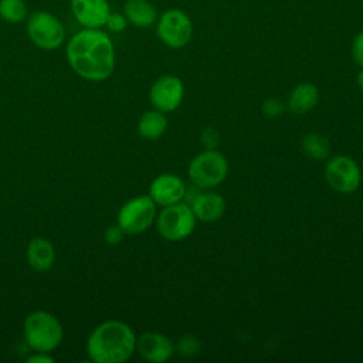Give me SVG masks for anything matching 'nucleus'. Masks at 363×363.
Segmentation results:
<instances>
[{"label":"nucleus","mask_w":363,"mask_h":363,"mask_svg":"<svg viewBox=\"0 0 363 363\" xmlns=\"http://www.w3.org/2000/svg\"><path fill=\"white\" fill-rule=\"evenodd\" d=\"M65 55L72 71L92 82L109 78L115 69V47L101 28H82L67 44Z\"/></svg>","instance_id":"nucleus-1"},{"label":"nucleus","mask_w":363,"mask_h":363,"mask_svg":"<svg viewBox=\"0 0 363 363\" xmlns=\"http://www.w3.org/2000/svg\"><path fill=\"white\" fill-rule=\"evenodd\" d=\"M27 261L37 272H45L55 262V248L52 242L41 235L33 237L27 245Z\"/></svg>","instance_id":"nucleus-15"},{"label":"nucleus","mask_w":363,"mask_h":363,"mask_svg":"<svg viewBox=\"0 0 363 363\" xmlns=\"http://www.w3.org/2000/svg\"><path fill=\"white\" fill-rule=\"evenodd\" d=\"M0 17L6 23L18 24L27 18L24 0H0Z\"/></svg>","instance_id":"nucleus-20"},{"label":"nucleus","mask_w":363,"mask_h":363,"mask_svg":"<svg viewBox=\"0 0 363 363\" xmlns=\"http://www.w3.org/2000/svg\"><path fill=\"white\" fill-rule=\"evenodd\" d=\"M156 207L149 194L132 197L119 208L116 224L125 234H140L155 223L157 216Z\"/></svg>","instance_id":"nucleus-6"},{"label":"nucleus","mask_w":363,"mask_h":363,"mask_svg":"<svg viewBox=\"0 0 363 363\" xmlns=\"http://www.w3.org/2000/svg\"><path fill=\"white\" fill-rule=\"evenodd\" d=\"M285 111L284 104L277 98H268L262 102V113L268 118H277L281 116Z\"/></svg>","instance_id":"nucleus-22"},{"label":"nucleus","mask_w":363,"mask_h":363,"mask_svg":"<svg viewBox=\"0 0 363 363\" xmlns=\"http://www.w3.org/2000/svg\"><path fill=\"white\" fill-rule=\"evenodd\" d=\"M155 223L162 238L167 241H182L193 234L197 218L190 204L179 201L163 207L156 216Z\"/></svg>","instance_id":"nucleus-5"},{"label":"nucleus","mask_w":363,"mask_h":363,"mask_svg":"<svg viewBox=\"0 0 363 363\" xmlns=\"http://www.w3.org/2000/svg\"><path fill=\"white\" fill-rule=\"evenodd\" d=\"M187 174L190 182L197 187L213 189L225 180L228 162L217 149H206L190 160Z\"/></svg>","instance_id":"nucleus-4"},{"label":"nucleus","mask_w":363,"mask_h":363,"mask_svg":"<svg viewBox=\"0 0 363 363\" xmlns=\"http://www.w3.org/2000/svg\"><path fill=\"white\" fill-rule=\"evenodd\" d=\"M126 26H128V20L125 14H121V13H111L105 24V27H108L109 31H113V33L123 31Z\"/></svg>","instance_id":"nucleus-23"},{"label":"nucleus","mask_w":363,"mask_h":363,"mask_svg":"<svg viewBox=\"0 0 363 363\" xmlns=\"http://www.w3.org/2000/svg\"><path fill=\"white\" fill-rule=\"evenodd\" d=\"M352 55L353 61L363 68V31H360L354 38L352 44Z\"/></svg>","instance_id":"nucleus-26"},{"label":"nucleus","mask_w":363,"mask_h":363,"mask_svg":"<svg viewBox=\"0 0 363 363\" xmlns=\"http://www.w3.org/2000/svg\"><path fill=\"white\" fill-rule=\"evenodd\" d=\"M356 82H357V86L360 88V91L363 92V68H362V71H359V74L356 77Z\"/></svg>","instance_id":"nucleus-28"},{"label":"nucleus","mask_w":363,"mask_h":363,"mask_svg":"<svg viewBox=\"0 0 363 363\" xmlns=\"http://www.w3.org/2000/svg\"><path fill=\"white\" fill-rule=\"evenodd\" d=\"M27 363H54V357L50 356L47 352H35L34 354L28 356Z\"/></svg>","instance_id":"nucleus-27"},{"label":"nucleus","mask_w":363,"mask_h":363,"mask_svg":"<svg viewBox=\"0 0 363 363\" xmlns=\"http://www.w3.org/2000/svg\"><path fill=\"white\" fill-rule=\"evenodd\" d=\"M123 235H125V233H123V230H122L118 224L109 225V227L105 228V231H104V240H105V242H108V244H111V245L119 244V242L122 241Z\"/></svg>","instance_id":"nucleus-24"},{"label":"nucleus","mask_w":363,"mask_h":363,"mask_svg":"<svg viewBox=\"0 0 363 363\" xmlns=\"http://www.w3.org/2000/svg\"><path fill=\"white\" fill-rule=\"evenodd\" d=\"M123 14L128 23L135 27H150L157 20L155 6L147 0H128L123 6Z\"/></svg>","instance_id":"nucleus-17"},{"label":"nucleus","mask_w":363,"mask_h":363,"mask_svg":"<svg viewBox=\"0 0 363 363\" xmlns=\"http://www.w3.org/2000/svg\"><path fill=\"white\" fill-rule=\"evenodd\" d=\"M301 145L303 153L312 160L322 162L330 156V142L319 132H308L303 135Z\"/></svg>","instance_id":"nucleus-19"},{"label":"nucleus","mask_w":363,"mask_h":363,"mask_svg":"<svg viewBox=\"0 0 363 363\" xmlns=\"http://www.w3.org/2000/svg\"><path fill=\"white\" fill-rule=\"evenodd\" d=\"M156 33L159 40L167 47L183 48L191 38L193 24L184 11L172 9L159 17Z\"/></svg>","instance_id":"nucleus-9"},{"label":"nucleus","mask_w":363,"mask_h":363,"mask_svg":"<svg viewBox=\"0 0 363 363\" xmlns=\"http://www.w3.org/2000/svg\"><path fill=\"white\" fill-rule=\"evenodd\" d=\"M186 183L180 176L163 173L152 180L149 186V196L156 206L166 207L182 201L186 196Z\"/></svg>","instance_id":"nucleus-12"},{"label":"nucleus","mask_w":363,"mask_h":363,"mask_svg":"<svg viewBox=\"0 0 363 363\" xmlns=\"http://www.w3.org/2000/svg\"><path fill=\"white\" fill-rule=\"evenodd\" d=\"M176 352L183 357H193L200 352V340L193 335H183L179 337Z\"/></svg>","instance_id":"nucleus-21"},{"label":"nucleus","mask_w":363,"mask_h":363,"mask_svg":"<svg viewBox=\"0 0 363 363\" xmlns=\"http://www.w3.org/2000/svg\"><path fill=\"white\" fill-rule=\"evenodd\" d=\"M23 335L30 349L50 353L61 345L64 330L60 320L52 313L34 311L24 319Z\"/></svg>","instance_id":"nucleus-3"},{"label":"nucleus","mask_w":363,"mask_h":363,"mask_svg":"<svg viewBox=\"0 0 363 363\" xmlns=\"http://www.w3.org/2000/svg\"><path fill=\"white\" fill-rule=\"evenodd\" d=\"M26 28L31 43L45 51L57 50L65 41V28L62 23L52 13L44 10L30 14V17H27Z\"/></svg>","instance_id":"nucleus-7"},{"label":"nucleus","mask_w":363,"mask_h":363,"mask_svg":"<svg viewBox=\"0 0 363 363\" xmlns=\"http://www.w3.org/2000/svg\"><path fill=\"white\" fill-rule=\"evenodd\" d=\"M85 349L95 363H123L136 350V335L128 323L109 319L89 333Z\"/></svg>","instance_id":"nucleus-2"},{"label":"nucleus","mask_w":363,"mask_h":363,"mask_svg":"<svg viewBox=\"0 0 363 363\" xmlns=\"http://www.w3.org/2000/svg\"><path fill=\"white\" fill-rule=\"evenodd\" d=\"M138 354L150 363H163L167 362L176 352L173 340L163 333L147 330L136 337V350Z\"/></svg>","instance_id":"nucleus-11"},{"label":"nucleus","mask_w":363,"mask_h":363,"mask_svg":"<svg viewBox=\"0 0 363 363\" xmlns=\"http://www.w3.org/2000/svg\"><path fill=\"white\" fill-rule=\"evenodd\" d=\"M190 207L199 221L213 223L223 217L225 211V200L221 194L207 190L196 194Z\"/></svg>","instance_id":"nucleus-14"},{"label":"nucleus","mask_w":363,"mask_h":363,"mask_svg":"<svg viewBox=\"0 0 363 363\" xmlns=\"http://www.w3.org/2000/svg\"><path fill=\"white\" fill-rule=\"evenodd\" d=\"M201 142L206 149H216L220 143V133L214 128H207L201 135Z\"/></svg>","instance_id":"nucleus-25"},{"label":"nucleus","mask_w":363,"mask_h":363,"mask_svg":"<svg viewBox=\"0 0 363 363\" xmlns=\"http://www.w3.org/2000/svg\"><path fill=\"white\" fill-rule=\"evenodd\" d=\"M325 179L335 191L350 194L356 191L362 183V170L350 156H329L325 166Z\"/></svg>","instance_id":"nucleus-8"},{"label":"nucleus","mask_w":363,"mask_h":363,"mask_svg":"<svg viewBox=\"0 0 363 363\" xmlns=\"http://www.w3.org/2000/svg\"><path fill=\"white\" fill-rule=\"evenodd\" d=\"M319 101V89L311 82H302L292 88L288 98V109L294 115H303L312 111Z\"/></svg>","instance_id":"nucleus-16"},{"label":"nucleus","mask_w":363,"mask_h":363,"mask_svg":"<svg viewBox=\"0 0 363 363\" xmlns=\"http://www.w3.org/2000/svg\"><path fill=\"white\" fill-rule=\"evenodd\" d=\"M167 130V118L164 112L150 109L142 113L138 122V133L146 140L160 139Z\"/></svg>","instance_id":"nucleus-18"},{"label":"nucleus","mask_w":363,"mask_h":363,"mask_svg":"<svg viewBox=\"0 0 363 363\" xmlns=\"http://www.w3.org/2000/svg\"><path fill=\"white\" fill-rule=\"evenodd\" d=\"M71 13L84 28H102L109 17L108 0H71Z\"/></svg>","instance_id":"nucleus-13"},{"label":"nucleus","mask_w":363,"mask_h":363,"mask_svg":"<svg viewBox=\"0 0 363 363\" xmlns=\"http://www.w3.org/2000/svg\"><path fill=\"white\" fill-rule=\"evenodd\" d=\"M184 98V84L176 75L159 77L149 89V101L152 106L160 112L176 111Z\"/></svg>","instance_id":"nucleus-10"}]
</instances>
